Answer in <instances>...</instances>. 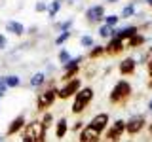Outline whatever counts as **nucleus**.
Listing matches in <instances>:
<instances>
[{
  "label": "nucleus",
  "mask_w": 152,
  "mask_h": 142,
  "mask_svg": "<svg viewBox=\"0 0 152 142\" xmlns=\"http://www.w3.org/2000/svg\"><path fill=\"white\" fill-rule=\"evenodd\" d=\"M6 91H8V87H6V83H4V80L0 78V99L6 95Z\"/></svg>",
  "instance_id": "34"
},
{
  "label": "nucleus",
  "mask_w": 152,
  "mask_h": 142,
  "mask_svg": "<svg viewBox=\"0 0 152 142\" xmlns=\"http://www.w3.org/2000/svg\"><path fill=\"white\" fill-rule=\"evenodd\" d=\"M88 125H91L93 129H97L99 133H103L104 129H107V125H108V114L101 112V114H97V116H93L91 121H89Z\"/></svg>",
  "instance_id": "15"
},
{
  "label": "nucleus",
  "mask_w": 152,
  "mask_h": 142,
  "mask_svg": "<svg viewBox=\"0 0 152 142\" xmlns=\"http://www.w3.org/2000/svg\"><path fill=\"white\" fill-rule=\"evenodd\" d=\"M2 80H4V83H6V87L8 89H15L21 85V78H19L17 74H8V76H2Z\"/></svg>",
  "instance_id": "19"
},
{
  "label": "nucleus",
  "mask_w": 152,
  "mask_h": 142,
  "mask_svg": "<svg viewBox=\"0 0 152 142\" xmlns=\"http://www.w3.org/2000/svg\"><path fill=\"white\" fill-rule=\"evenodd\" d=\"M21 142H34V140H27V138H21Z\"/></svg>",
  "instance_id": "41"
},
{
  "label": "nucleus",
  "mask_w": 152,
  "mask_h": 142,
  "mask_svg": "<svg viewBox=\"0 0 152 142\" xmlns=\"http://www.w3.org/2000/svg\"><path fill=\"white\" fill-rule=\"evenodd\" d=\"M107 2H110V4H116V2H118V0H107Z\"/></svg>",
  "instance_id": "42"
},
{
  "label": "nucleus",
  "mask_w": 152,
  "mask_h": 142,
  "mask_svg": "<svg viewBox=\"0 0 152 142\" xmlns=\"http://www.w3.org/2000/svg\"><path fill=\"white\" fill-rule=\"evenodd\" d=\"M145 116H133L129 120L126 121V133H129V135H137V133L142 131V127H145Z\"/></svg>",
  "instance_id": "11"
},
{
  "label": "nucleus",
  "mask_w": 152,
  "mask_h": 142,
  "mask_svg": "<svg viewBox=\"0 0 152 142\" xmlns=\"http://www.w3.org/2000/svg\"><path fill=\"white\" fill-rule=\"evenodd\" d=\"M142 61H145V63H148V61H152V47H148V49L145 51V53H142V57H141Z\"/></svg>",
  "instance_id": "32"
},
{
  "label": "nucleus",
  "mask_w": 152,
  "mask_h": 142,
  "mask_svg": "<svg viewBox=\"0 0 152 142\" xmlns=\"http://www.w3.org/2000/svg\"><path fill=\"white\" fill-rule=\"evenodd\" d=\"M148 110H152V99H150V102H148Z\"/></svg>",
  "instance_id": "39"
},
{
  "label": "nucleus",
  "mask_w": 152,
  "mask_h": 142,
  "mask_svg": "<svg viewBox=\"0 0 152 142\" xmlns=\"http://www.w3.org/2000/svg\"><path fill=\"white\" fill-rule=\"evenodd\" d=\"M135 66H137V63H135V59L133 57H127V59H124L122 63H120V74L122 76H131L133 72H135Z\"/></svg>",
  "instance_id": "16"
},
{
  "label": "nucleus",
  "mask_w": 152,
  "mask_h": 142,
  "mask_svg": "<svg viewBox=\"0 0 152 142\" xmlns=\"http://www.w3.org/2000/svg\"><path fill=\"white\" fill-rule=\"evenodd\" d=\"M103 55H104V46H99V44H95L91 49H89V53H88V57L91 61L99 59V57H103Z\"/></svg>",
  "instance_id": "21"
},
{
  "label": "nucleus",
  "mask_w": 152,
  "mask_h": 142,
  "mask_svg": "<svg viewBox=\"0 0 152 142\" xmlns=\"http://www.w3.org/2000/svg\"><path fill=\"white\" fill-rule=\"evenodd\" d=\"M57 59H59L61 66H65V64H69L70 61H72V55H70V51H69V49H61V51H59V55H57Z\"/></svg>",
  "instance_id": "24"
},
{
  "label": "nucleus",
  "mask_w": 152,
  "mask_h": 142,
  "mask_svg": "<svg viewBox=\"0 0 152 142\" xmlns=\"http://www.w3.org/2000/svg\"><path fill=\"white\" fill-rule=\"evenodd\" d=\"M93 87H89V85H86V87H82L78 93L74 95V101H72V106H70V112L72 114H82L86 108L89 106V102L93 101Z\"/></svg>",
  "instance_id": "2"
},
{
  "label": "nucleus",
  "mask_w": 152,
  "mask_h": 142,
  "mask_svg": "<svg viewBox=\"0 0 152 142\" xmlns=\"http://www.w3.org/2000/svg\"><path fill=\"white\" fill-rule=\"evenodd\" d=\"M42 125H44V129L48 131V129H50V127L51 125H55V123H53V116H51V114L50 112H44V116H42Z\"/></svg>",
  "instance_id": "26"
},
{
  "label": "nucleus",
  "mask_w": 152,
  "mask_h": 142,
  "mask_svg": "<svg viewBox=\"0 0 152 142\" xmlns=\"http://www.w3.org/2000/svg\"><path fill=\"white\" fill-rule=\"evenodd\" d=\"M124 133H126V121H124V120H116V121H114L112 125L107 129L103 142H118V140L122 138Z\"/></svg>",
  "instance_id": "7"
},
{
  "label": "nucleus",
  "mask_w": 152,
  "mask_h": 142,
  "mask_svg": "<svg viewBox=\"0 0 152 142\" xmlns=\"http://www.w3.org/2000/svg\"><path fill=\"white\" fill-rule=\"evenodd\" d=\"M142 44H145V36L137 32L133 38H129V40L126 42V47H139V46H142Z\"/></svg>",
  "instance_id": "22"
},
{
  "label": "nucleus",
  "mask_w": 152,
  "mask_h": 142,
  "mask_svg": "<svg viewBox=\"0 0 152 142\" xmlns=\"http://www.w3.org/2000/svg\"><path fill=\"white\" fill-rule=\"evenodd\" d=\"M57 93H59V87H55L53 82H50V85H48L46 89H42V91L36 95V110L48 112V108H51L53 102L57 101Z\"/></svg>",
  "instance_id": "1"
},
{
  "label": "nucleus",
  "mask_w": 152,
  "mask_h": 142,
  "mask_svg": "<svg viewBox=\"0 0 152 142\" xmlns=\"http://www.w3.org/2000/svg\"><path fill=\"white\" fill-rule=\"evenodd\" d=\"M124 49H126V44H124L122 40H118V38H110L108 44L104 46V55L114 57V55H120Z\"/></svg>",
  "instance_id": "12"
},
{
  "label": "nucleus",
  "mask_w": 152,
  "mask_h": 142,
  "mask_svg": "<svg viewBox=\"0 0 152 142\" xmlns=\"http://www.w3.org/2000/svg\"><path fill=\"white\" fill-rule=\"evenodd\" d=\"M72 32H74V30H69V32H59V36L55 38V46H63L65 42L69 40L70 36H72Z\"/></svg>",
  "instance_id": "28"
},
{
  "label": "nucleus",
  "mask_w": 152,
  "mask_h": 142,
  "mask_svg": "<svg viewBox=\"0 0 152 142\" xmlns=\"http://www.w3.org/2000/svg\"><path fill=\"white\" fill-rule=\"evenodd\" d=\"M101 135L97 129H93L91 125H86L78 135V142H101Z\"/></svg>",
  "instance_id": "9"
},
{
  "label": "nucleus",
  "mask_w": 152,
  "mask_h": 142,
  "mask_svg": "<svg viewBox=\"0 0 152 142\" xmlns=\"http://www.w3.org/2000/svg\"><path fill=\"white\" fill-rule=\"evenodd\" d=\"M84 127H86V125H84V121H82V120H78V121H76L74 125H72V131H74V133H80V131L84 129Z\"/></svg>",
  "instance_id": "33"
},
{
  "label": "nucleus",
  "mask_w": 152,
  "mask_h": 142,
  "mask_svg": "<svg viewBox=\"0 0 152 142\" xmlns=\"http://www.w3.org/2000/svg\"><path fill=\"white\" fill-rule=\"evenodd\" d=\"M148 89H152V78H150V82H148Z\"/></svg>",
  "instance_id": "43"
},
{
  "label": "nucleus",
  "mask_w": 152,
  "mask_h": 142,
  "mask_svg": "<svg viewBox=\"0 0 152 142\" xmlns=\"http://www.w3.org/2000/svg\"><path fill=\"white\" fill-rule=\"evenodd\" d=\"M80 46H82V47H89V49H91V47L95 46V40L89 34H84V36H80Z\"/></svg>",
  "instance_id": "27"
},
{
  "label": "nucleus",
  "mask_w": 152,
  "mask_h": 142,
  "mask_svg": "<svg viewBox=\"0 0 152 142\" xmlns=\"http://www.w3.org/2000/svg\"><path fill=\"white\" fill-rule=\"evenodd\" d=\"M139 32V28L137 27H124V28H114V38H118V40H122L124 44H126L129 38H133Z\"/></svg>",
  "instance_id": "13"
},
{
  "label": "nucleus",
  "mask_w": 152,
  "mask_h": 142,
  "mask_svg": "<svg viewBox=\"0 0 152 142\" xmlns=\"http://www.w3.org/2000/svg\"><path fill=\"white\" fill-rule=\"evenodd\" d=\"M146 68H148V74H150V78H152V61L146 63Z\"/></svg>",
  "instance_id": "38"
},
{
  "label": "nucleus",
  "mask_w": 152,
  "mask_h": 142,
  "mask_svg": "<svg viewBox=\"0 0 152 142\" xmlns=\"http://www.w3.org/2000/svg\"><path fill=\"white\" fill-rule=\"evenodd\" d=\"M129 97H131V83L126 80H120L114 83L112 91L108 95V101H110V104H126Z\"/></svg>",
  "instance_id": "3"
},
{
  "label": "nucleus",
  "mask_w": 152,
  "mask_h": 142,
  "mask_svg": "<svg viewBox=\"0 0 152 142\" xmlns=\"http://www.w3.org/2000/svg\"><path fill=\"white\" fill-rule=\"evenodd\" d=\"M99 36L110 40V38H114V28L108 27V25H101V27H99Z\"/></svg>",
  "instance_id": "23"
},
{
  "label": "nucleus",
  "mask_w": 152,
  "mask_h": 142,
  "mask_svg": "<svg viewBox=\"0 0 152 142\" xmlns=\"http://www.w3.org/2000/svg\"><path fill=\"white\" fill-rule=\"evenodd\" d=\"M4 28H6V32H10V34H13V36H23L27 32L25 25H23V23H19V21H15V19H10V21H6Z\"/></svg>",
  "instance_id": "14"
},
{
  "label": "nucleus",
  "mask_w": 152,
  "mask_h": 142,
  "mask_svg": "<svg viewBox=\"0 0 152 142\" xmlns=\"http://www.w3.org/2000/svg\"><path fill=\"white\" fill-rule=\"evenodd\" d=\"M61 8H63V2L61 0H51V2H48V15H50V19H53L57 13L61 12Z\"/></svg>",
  "instance_id": "20"
},
{
  "label": "nucleus",
  "mask_w": 152,
  "mask_h": 142,
  "mask_svg": "<svg viewBox=\"0 0 152 142\" xmlns=\"http://www.w3.org/2000/svg\"><path fill=\"white\" fill-rule=\"evenodd\" d=\"M27 125V120L23 114H19V116H15L12 121H10L8 129H6V136H13V135H19V131H23Z\"/></svg>",
  "instance_id": "10"
},
{
  "label": "nucleus",
  "mask_w": 152,
  "mask_h": 142,
  "mask_svg": "<svg viewBox=\"0 0 152 142\" xmlns=\"http://www.w3.org/2000/svg\"><path fill=\"white\" fill-rule=\"evenodd\" d=\"M80 89H82V78H74V80H70V82H65V83L59 87L57 99H61V101H66V99L74 97V95L78 93Z\"/></svg>",
  "instance_id": "6"
},
{
  "label": "nucleus",
  "mask_w": 152,
  "mask_h": 142,
  "mask_svg": "<svg viewBox=\"0 0 152 142\" xmlns=\"http://www.w3.org/2000/svg\"><path fill=\"white\" fill-rule=\"evenodd\" d=\"M84 59H86L84 55L72 57V61H70L69 64H65V66H63V76H61L63 83H65V82H70V80H74V78H78V74H80V66H82Z\"/></svg>",
  "instance_id": "5"
},
{
  "label": "nucleus",
  "mask_w": 152,
  "mask_h": 142,
  "mask_svg": "<svg viewBox=\"0 0 152 142\" xmlns=\"http://www.w3.org/2000/svg\"><path fill=\"white\" fill-rule=\"evenodd\" d=\"M148 133H150V135H152V123H150V125H148Z\"/></svg>",
  "instance_id": "40"
},
{
  "label": "nucleus",
  "mask_w": 152,
  "mask_h": 142,
  "mask_svg": "<svg viewBox=\"0 0 152 142\" xmlns=\"http://www.w3.org/2000/svg\"><path fill=\"white\" fill-rule=\"evenodd\" d=\"M23 138L27 140H34V142H46V129L42 125L40 120H32L28 121L23 129Z\"/></svg>",
  "instance_id": "4"
},
{
  "label": "nucleus",
  "mask_w": 152,
  "mask_h": 142,
  "mask_svg": "<svg viewBox=\"0 0 152 142\" xmlns=\"http://www.w3.org/2000/svg\"><path fill=\"white\" fill-rule=\"evenodd\" d=\"M34 12H36V13H44V12H48V2H44V0L36 2V4H34Z\"/></svg>",
  "instance_id": "31"
},
{
  "label": "nucleus",
  "mask_w": 152,
  "mask_h": 142,
  "mask_svg": "<svg viewBox=\"0 0 152 142\" xmlns=\"http://www.w3.org/2000/svg\"><path fill=\"white\" fill-rule=\"evenodd\" d=\"M46 72H48V74H53V72H55V68H53V66H51V64H48V68H46Z\"/></svg>",
  "instance_id": "37"
},
{
  "label": "nucleus",
  "mask_w": 152,
  "mask_h": 142,
  "mask_svg": "<svg viewBox=\"0 0 152 142\" xmlns=\"http://www.w3.org/2000/svg\"><path fill=\"white\" fill-rule=\"evenodd\" d=\"M118 21H120V17L114 15V13H112V15H104V25H108V27H112V28L118 25Z\"/></svg>",
  "instance_id": "30"
},
{
  "label": "nucleus",
  "mask_w": 152,
  "mask_h": 142,
  "mask_svg": "<svg viewBox=\"0 0 152 142\" xmlns=\"http://www.w3.org/2000/svg\"><path fill=\"white\" fill-rule=\"evenodd\" d=\"M84 17H86V21L91 23V25L104 21V6H103V4H95V6H89L88 9H86Z\"/></svg>",
  "instance_id": "8"
},
{
  "label": "nucleus",
  "mask_w": 152,
  "mask_h": 142,
  "mask_svg": "<svg viewBox=\"0 0 152 142\" xmlns=\"http://www.w3.org/2000/svg\"><path fill=\"white\" fill-rule=\"evenodd\" d=\"M133 13H135V4L131 2V4H127V6H126V8L122 9V15H120V17H124V19H127V17H131Z\"/></svg>",
  "instance_id": "29"
},
{
  "label": "nucleus",
  "mask_w": 152,
  "mask_h": 142,
  "mask_svg": "<svg viewBox=\"0 0 152 142\" xmlns=\"http://www.w3.org/2000/svg\"><path fill=\"white\" fill-rule=\"evenodd\" d=\"M46 83H48V76H46V72H36V74L31 76V80H28V85H31V87H34V89L44 87Z\"/></svg>",
  "instance_id": "17"
},
{
  "label": "nucleus",
  "mask_w": 152,
  "mask_h": 142,
  "mask_svg": "<svg viewBox=\"0 0 152 142\" xmlns=\"http://www.w3.org/2000/svg\"><path fill=\"white\" fill-rule=\"evenodd\" d=\"M8 47V38L4 34H0V49H6Z\"/></svg>",
  "instance_id": "35"
},
{
  "label": "nucleus",
  "mask_w": 152,
  "mask_h": 142,
  "mask_svg": "<svg viewBox=\"0 0 152 142\" xmlns=\"http://www.w3.org/2000/svg\"><path fill=\"white\" fill-rule=\"evenodd\" d=\"M27 32H28V34H36V32H38V27H31Z\"/></svg>",
  "instance_id": "36"
},
{
  "label": "nucleus",
  "mask_w": 152,
  "mask_h": 142,
  "mask_svg": "<svg viewBox=\"0 0 152 142\" xmlns=\"http://www.w3.org/2000/svg\"><path fill=\"white\" fill-rule=\"evenodd\" d=\"M66 133H69V121H66V117H59L55 121V136L57 138H65Z\"/></svg>",
  "instance_id": "18"
},
{
  "label": "nucleus",
  "mask_w": 152,
  "mask_h": 142,
  "mask_svg": "<svg viewBox=\"0 0 152 142\" xmlns=\"http://www.w3.org/2000/svg\"><path fill=\"white\" fill-rule=\"evenodd\" d=\"M72 19H66V21H61V23H57L55 25V28L57 30H61V32H69L70 28H72Z\"/></svg>",
  "instance_id": "25"
}]
</instances>
